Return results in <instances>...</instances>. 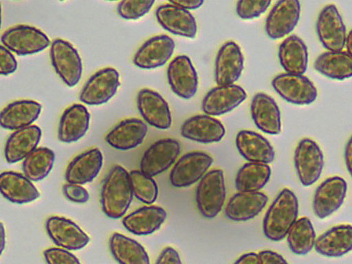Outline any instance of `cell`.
<instances>
[{
  "label": "cell",
  "mask_w": 352,
  "mask_h": 264,
  "mask_svg": "<svg viewBox=\"0 0 352 264\" xmlns=\"http://www.w3.org/2000/svg\"><path fill=\"white\" fill-rule=\"evenodd\" d=\"M298 199L289 188H283L268 208L263 219V230L270 241H280L285 238L297 221Z\"/></svg>",
  "instance_id": "obj_1"
},
{
  "label": "cell",
  "mask_w": 352,
  "mask_h": 264,
  "mask_svg": "<svg viewBox=\"0 0 352 264\" xmlns=\"http://www.w3.org/2000/svg\"><path fill=\"white\" fill-rule=\"evenodd\" d=\"M133 197L129 173L121 166L115 165L107 175L101 190L103 212L111 219L123 217Z\"/></svg>",
  "instance_id": "obj_2"
},
{
  "label": "cell",
  "mask_w": 352,
  "mask_h": 264,
  "mask_svg": "<svg viewBox=\"0 0 352 264\" xmlns=\"http://www.w3.org/2000/svg\"><path fill=\"white\" fill-rule=\"evenodd\" d=\"M226 196L223 171L221 169L208 171L196 188L195 200L199 212L205 218H214L221 212Z\"/></svg>",
  "instance_id": "obj_3"
},
{
  "label": "cell",
  "mask_w": 352,
  "mask_h": 264,
  "mask_svg": "<svg viewBox=\"0 0 352 264\" xmlns=\"http://www.w3.org/2000/svg\"><path fill=\"white\" fill-rule=\"evenodd\" d=\"M294 164L300 184L304 186L313 185L320 177L324 165L320 146L311 138L301 139L294 151Z\"/></svg>",
  "instance_id": "obj_4"
},
{
  "label": "cell",
  "mask_w": 352,
  "mask_h": 264,
  "mask_svg": "<svg viewBox=\"0 0 352 264\" xmlns=\"http://www.w3.org/2000/svg\"><path fill=\"white\" fill-rule=\"evenodd\" d=\"M52 65L60 79L69 87L76 85L80 80L82 64L80 56L69 42L57 38L50 45Z\"/></svg>",
  "instance_id": "obj_5"
},
{
  "label": "cell",
  "mask_w": 352,
  "mask_h": 264,
  "mask_svg": "<svg viewBox=\"0 0 352 264\" xmlns=\"http://www.w3.org/2000/svg\"><path fill=\"white\" fill-rule=\"evenodd\" d=\"M2 45L19 56L36 54L50 44L47 36L40 30L30 25H19L6 30L1 35Z\"/></svg>",
  "instance_id": "obj_6"
},
{
  "label": "cell",
  "mask_w": 352,
  "mask_h": 264,
  "mask_svg": "<svg viewBox=\"0 0 352 264\" xmlns=\"http://www.w3.org/2000/svg\"><path fill=\"white\" fill-rule=\"evenodd\" d=\"M316 29L318 40L327 51L344 49L347 34L342 15L335 4H327L322 8Z\"/></svg>",
  "instance_id": "obj_7"
},
{
  "label": "cell",
  "mask_w": 352,
  "mask_h": 264,
  "mask_svg": "<svg viewBox=\"0 0 352 264\" xmlns=\"http://www.w3.org/2000/svg\"><path fill=\"white\" fill-rule=\"evenodd\" d=\"M272 86L283 99L297 105L310 104L318 97L316 87L304 74H278L273 78Z\"/></svg>",
  "instance_id": "obj_8"
},
{
  "label": "cell",
  "mask_w": 352,
  "mask_h": 264,
  "mask_svg": "<svg viewBox=\"0 0 352 264\" xmlns=\"http://www.w3.org/2000/svg\"><path fill=\"white\" fill-rule=\"evenodd\" d=\"M347 191L344 178L333 175L323 180L316 188L312 199L315 216L326 219L336 212L343 204Z\"/></svg>",
  "instance_id": "obj_9"
},
{
  "label": "cell",
  "mask_w": 352,
  "mask_h": 264,
  "mask_svg": "<svg viewBox=\"0 0 352 264\" xmlns=\"http://www.w3.org/2000/svg\"><path fill=\"white\" fill-rule=\"evenodd\" d=\"M212 162V157L205 152L187 153L175 163L169 175L170 182L176 188L188 187L206 174Z\"/></svg>",
  "instance_id": "obj_10"
},
{
  "label": "cell",
  "mask_w": 352,
  "mask_h": 264,
  "mask_svg": "<svg viewBox=\"0 0 352 264\" xmlns=\"http://www.w3.org/2000/svg\"><path fill=\"white\" fill-rule=\"evenodd\" d=\"M120 85L118 72L106 67L94 74L85 83L80 100L88 105H100L107 102L116 94Z\"/></svg>",
  "instance_id": "obj_11"
},
{
  "label": "cell",
  "mask_w": 352,
  "mask_h": 264,
  "mask_svg": "<svg viewBox=\"0 0 352 264\" xmlns=\"http://www.w3.org/2000/svg\"><path fill=\"white\" fill-rule=\"evenodd\" d=\"M180 151V144L176 140H160L144 153L140 161V170L151 177L157 175L176 162Z\"/></svg>",
  "instance_id": "obj_12"
},
{
  "label": "cell",
  "mask_w": 352,
  "mask_h": 264,
  "mask_svg": "<svg viewBox=\"0 0 352 264\" xmlns=\"http://www.w3.org/2000/svg\"><path fill=\"white\" fill-rule=\"evenodd\" d=\"M300 3L296 0L277 1L270 11L265 25L267 35L279 39L291 33L300 16Z\"/></svg>",
  "instance_id": "obj_13"
},
{
  "label": "cell",
  "mask_w": 352,
  "mask_h": 264,
  "mask_svg": "<svg viewBox=\"0 0 352 264\" xmlns=\"http://www.w3.org/2000/svg\"><path fill=\"white\" fill-rule=\"evenodd\" d=\"M49 237L59 248L78 250L89 242V236L72 220L58 216L49 217L45 222Z\"/></svg>",
  "instance_id": "obj_14"
},
{
  "label": "cell",
  "mask_w": 352,
  "mask_h": 264,
  "mask_svg": "<svg viewBox=\"0 0 352 264\" xmlns=\"http://www.w3.org/2000/svg\"><path fill=\"white\" fill-rule=\"evenodd\" d=\"M167 79L173 92L188 100L197 93L198 76L190 58L186 55L176 56L168 65Z\"/></svg>",
  "instance_id": "obj_15"
},
{
  "label": "cell",
  "mask_w": 352,
  "mask_h": 264,
  "mask_svg": "<svg viewBox=\"0 0 352 264\" xmlns=\"http://www.w3.org/2000/svg\"><path fill=\"white\" fill-rule=\"evenodd\" d=\"M217 85H232L240 78L244 68V56L239 45L228 41L219 50L214 65Z\"/></svg>",
  "instance_id": "obj_16"
},
{
  "label": "cell",
  "mask_w": 352,
  "mask_h": 264,
  "mask_svg": "<svg viewBox=\"0 0 352 264\" xmlns=\"http://www.w3.org/2000/svg\"><path fill=\"white\" fill-rule=\"evenodd\" d=\"M246 98L245 91L239 85H217L206 94L201 109L206 115L218 116L231 111Z\"/></svg>",
  "instance_id": "obj_17"
},
{
  "label": "cell",
  "mask_w": 352,
  "mask_h": 264,
  "mask_svg": "<svg viewBox=\"0 0 352 264\" xmlns=\"http://www.w3.org/2000/svg\"><path fill=\"white\" fill-rule=\"evenodd\" d=\"M175 47L174 41L168 35L151 37L137 50L133 58V64L146 69L162 67L171 58Z\"/></svg>",
  "instance_id": "obj_18"
},
{
  "label": "cell",
  "mask_w": 352,
  "mask_h": 264,
  "mask_svg": "<svg viewBox=\"0 0 352 264\" xmlns=\"http://www.w3.org/2000/svg\"><path fill=\"white\" fill-rule=\"evenodd\" d=\"M137 106L143 119L152 126L160 129L170 127L168 104L159 93L147 88L141 89L137 96Z\"/></svg>",
  "instance_id": "obj_19"
},
{
  "label": "cell",
  "mask_w": 352,
  "mask_h": 264,
  "mask_svg": "<svg viewBox=\"0 0 352 264\" xmlns=\"http://www.w3.org/2000/svg\"><path fill=\"white\" fill-rule=\"evenodd\" d=\"M155 16L159 24L173 34L190 38L197 34L196 20L188 10L168 2L157 8Z\"/></svg>",
  "instance_id": "obj_20"
},
{
  "label": "cell",
  "mask_w": 352,
  "mask_h": 264,
  "mask_svg": "<svg viewBox=\"0 0 352 264\" xmlns=\"http://www.w3.org/2000/svg\"><path fill=\"white\" fill-rule=\"evenodd\" d=\"M180 134L188 140L210 144L221 141L226 134V129L219 120L210 116L196 115L183 122Z\"/></svg>",
  "instance_id": "obj_21"
},
{
  "label": "cell",
  "mask_w": 352,
  "mask_h": 264,
  "mask_svg": "<svg viewBox=\"0 0 352 264\" xmlns=\"http://www.w3.org/2000/svg\"><path fill=\"white\" fill-rule=\"evenodd\" d=\"M318 254L338 258L352 251V225H336L317 236L314 247Z\"/></svg>",
  "instance_id": "obj_22"
},
{
  "label": "cell",
  "mask_w": 352,
  "mask_h": 264,
  "mask_svg": "<svg viewBox=\"0 0 352 264\" xmlns=\"http://www.w3.org/2000/svg\"><path fill=\"white\" fill-rule=\"evenodd\" d=\"M252 118L257 128L263 132L277 135L281 131V117L276 101L265 93H257L250 104Z\"/></svg>",
  "instance_id": "obj_23"
},
{
  "label": "cell",
  "mask_w": 352,
  "mask_h": 264,
  "mask_svg": "<svg viewBox=\"0 0 352 264\" xmlns=\"http://www.w3.org/2000/svg\"><path fill=\"white\" fill-rule=\"evenodd\" d=\"M267 202L268 197L260 191L238 192L229 199L225 214L234 221H248L256 217Z\"/></svg>",
  "instance_id": "obj_24"
},
{
  "label": "cell",
  "mask_w": 352,
  "mask_h": 264,
  "mask_svg": "<svg viewBox=\"0 0 352 264\" xmlns=\"http://www.w3.org/2000/svg\"><path fill=\"white\" fill-rule=\"evenodd\" d=\"M103 164V155L97 148L87 150L68 164L65 170L67 183L83 185L93 181L100 173Z\"/></svg>",
  "instance_id": "obj_25"
},
{
  "label": "cell",
  "mask_w": 352,
  "mask_h": 264,
  "mask_svg": "<svg viewBox=\"0 0 352 264\" xmlns=\"http://www.w3.org/2000/svg\"><path fill=\"white\" fill-rule=\"evenodd\" d=\"M147 131V126L142 120L128 118L116 125L107 134L105 140L117 150H131L142 144Z\"/></svg>",
  "instance_id": "obj_26"
},
{
  "label": "cell",
  "mask_w": 352,
  "mask_h": 264,
  "mask_svg": "<svg viewBox=\"0 0 352 264\" xmlns=\"http://www.w3.org/2000/svg\"><path fill=\"white\" fill-rule=\"evenodd\" d=\"M41 135V129L34 124L14 131L5 144L4 157L6 162L14 164L24 160L37 148Z\"/></svg>",
  "instance_id": "obj_27"
},
{
  "label": "cell",
  "mask_w": 352,
  "mask_h": 264,
  "mask_svg": "<svg viewBox=\"0 0 352 264\" xmlns=\"http://www.w3.org/2000/svg\"><path fill=\"white\" fill-rule=\"evenodd\" d=\"M235 142L238 151L249 162L268 164L274 160L273 146L259 133L249 130L240 131Z\"/></svg>",
  "instance_id": "obj_28"
},
{
  "label": "cell",
  "mask_w": 352,
  "mask_h": 264,
  "mask_svg": "<svg viewBox=\"0 0 352 264\" xmlns=\"http://www.w3.org/2000/svg\"><path fill=\"white\" fill-rule=\"evenodd\" d=\"M41 104L32 100H21L8 104L0 113V124L8 130L30 126L38 119Z\"/></svg>",
  "instance_id": "obj_29"
},
{
  "label": "cell",
  "mask_w": 352,
  "mask_h": 264,
  "mask_svg": "<svg viewBox=\"0 0 352 264\" xmlns=\"http://www.w3.org/2000/svg\"><path fill=\"white\" fill-rule=\"evenodd\" d=\"M90 113L81 104H74L63 113L58 124V138L64 143H72L82 138L89 126Z\"/></svg>",
  "instance_id": "obj_30"
},
{
  "label": "cell",
  "mask_w": 352,
  "mask_h": 264,
  "mask_svg": "<svg viewBox=\"0 0 352 264\" xmlns=\"http://www.w3.org/2000/svg\"><path fill=\"white\" fill-rule=\"evenodd\" d=\"M167 217L165 210L158 206L141 207L125 216L123 226L135 235L151 234L162 226Z\"/></svg>",
  "instance_id": "obj_31"
},
{
  "label": "cell",
  "mask_w": 352,
  "mask_h": 264,
  "mask_svg": "<svg viewBox=\"0 0 352 264\" xmlns=\"http://www.w3.org/2000/svg\"><path fill=\"white\" fill-rule=\"evenodd\" d=\"M0 190L6 199L18 204L32 202L40 196L39 191L30 179L14 171L1 173Z\"/></svg>",
  "instance_id": "obj_32"
},
{
  "label": "cell",
  "mask_w": 352,
  "mask_h": 264,
  "mask_svg": "<svg viewBox=\"0 0 352 264\" xmlns=\"http://www.w3.org/2000/svg\"><path fill=\"white\" fill-rule=\"evenodd\" d=\"M279 62L286 73L304 74L308 65V50L303 40L297 35L286 37L278 47Z\"/></svg>",
  "instance_id": "obj_33"
},
{
  "label": "cell",
  "mask_w": 352,
  "mask_h": 264,
  "mask_svg": "<svg viewBox=\"0 0 352 264\" xmlns=\"http://www.w3.org/2000/svg\"><path fill=\"white\" fill-rule=\"evenodd\" d=\"M314 67L329 78L346 80L352 77V57L346 51L327 50L316 58Z\"/></svg>",
  "instance_id": "obj_34"
},
{
  "label": "cell",
  "mask_w": 352,
  "mask_h": 264,
  "mask_svg": "<svg viewBox=\"0 0 352 264\" xmlns=\"http://www.w3.org/2000/svg\"><path fill=\"white\" fill-rule=\"evenodd\" d=\"M109 249L119 264H150L144 248L136 240L115 232L109 239Z\"/></svg>",
  "instance_id": "obj_35"
},
{
  "label": "cell",
  "mask_w": 352,
  "mask_h": 264,
  "mask_svg": "<svg viewBox=\"0 0 352 264\" xmlns=\"http://www.w3.org/2000/svg\"><path fill=\"white\" fill-rule=\"evenodd\" d=\"M271 168L268 164L248 162L237 172L235 186L239 192H258L269 182Z\"/></svg>",
  "instance_id": "obj_36"
},
{
  "label": "cell",
  "mask_w": 352,
  "mask_h": 264,
  "mask_svg": "<svg viewBox=\"0 0 352 264\" xmlns=\"http://www.w3.org/2000/svg\"><path fill=\"white\" fill-rule=\"evenodd\" d=\"M290 250L296 255H306L315 247L317 236L311 220L298 218L287 235Z\"/></svg>",
  "instance_id": "obj_37"
},
{
  "label": "cell",
  "mask_w": 352,
  "mask_h": 264,
  "mask_svg": "<svg viewBox=\"0 0 352 264\" xmlns=\"http://www.w3.org/2000/svg\"><path fill=\"white\" fill-rule=\"evenodd\" d=\"M55 154L47 147H38L23 162L22 170L32 182H38L45 178L53 168Z\"/></svg>",
  "instance_id": "obj_38"
},
{
  "label": "cell",
  "mask_w": 352,
  "mask_h": 264,
  "mask_svg": "<svg viewBox=\"0 0 352 264\" xmlns=\"http://www.w3.org/2000/svg\"><path fill=\"white\" fill-rule=\"evenodd\" d=\"M129 175L133 195L144 204H153L157 198L158 187L153 177L138 170H131Z\"/></svg>",
  "instance_id": "obj_39"
},
{
  "label": "cell",
  "mask_w": 352,
  "mask_h": 264,
  "mask_svg": "<svg viewBox=\"0 0 352 264\" xmlns=\"http://www.w3.org/2000/svg\"><path fill=\"white\" fill-rule=\"evenodd\" d=\"M154 3V1L123 0L118 3L117 12L123 19H138L148 13Z\"/></svg>",
  "instance_id": "obj_40"
},
{
  "label": "cell",
  "mask_w": 352,
  "mask_h": 264,
  "mask_svg": "<svg viewBox=\"0 0 352 264\" xmlns=\"http://www.w3.org/2000/svg\"><path fill=\"white\" fill-rule=\"evenodd\" d=\"M271 1H239L236 6L237 15L243 19H252L263 14L270 6Z\"/></svg>",
  "instance_id": "obj_41"
},
{
  "label": "cell",
  "mask_w": 352,
  "mask_h": 264,
  "mask_svg": "<svg viewBox=\"0 0 352 264\" xmlns=\"http://www.w3.org/2000/svg\"><path fill=\"white\" fill-rule=\"evenodd\" d=\"M47 264H81L69 250L60 248H50L43 252Z\"/></svg>",
  "instance_id": "obj_42"
},
{
  "label": "cell",
  "mask_w": 352,
  "mask_h": 264,
  "mask_svg": "<svg viewBox=\"0 0 352 264\" xmlns=\"http://www.w3.org/2000/svg\"><path fill=\"white\" fill-rule=\"evenodd\" d=\"M63 193L68 200L77 204L85 203L89 199L88 191L80 184L71 183L64 184Z\"/></svg>",
  "instance_id": "obj_43"
},
{
  "label": "cell",
  "mask_w": 352,
  "mask_h": 264,
  "mask_svg": "<svg viewBox=\"0 0 352 264\" xmlns=\"http://www.w3.org/2000/svg\"><path fill=\"white\" fill-rule=\"evenodd\" d=\"M0 73L8 76L17 69V62L12 52L3 45L0 47Z\"/></svg>",
  "instance_id": "obj_44"
},
{
  "label": "cell",
  "mask_w": 352,
  "mask_h": 264,
  "mask_svg": "<svg viewBox=\"0 0 352 264\" xmlns=\"http://www.w3.org/2000/svg\"><path fill=\"white\" fill-rule=\"evenodd\" d=\"M155 264H182L178 252L172 247H166L160 254Z\"/></svg>",
  "instance_id": "obj_45"
},
{
  "label": "cell",
  "mask_w": 352,
  "mask_h": 264,
  "mask_svg": "<svg viewBox=\"0 0 352 264\" xmlns=\"http://www.w3.org/2000/svg\"><path fill=\"white\" fill-rule=\"evenodd\" d=\"M261 264H289L280 254L272 250H263L258 253Z\"/></svg>",
  "instance_id": "obj_46"
},
{
  "label": "cell",
  "mask_w": 352,
  "mask_h": 264,
  "mask_svg": "<svg viewBox=\"0 0 352 264\" xmlns=\"http://www.w3.org/2000/svg\"><path fill=\"white\" fill-rule=\"evenodd\" d=\"M169 3L179 6L186 10H195L200 8L204 3V1L201 0H173L170 1Z\"/></svg>",
  "instance_id": "obj_47"
},
{
  "label": "cell",
  "mask_w": 352,
  "mask_h": 264,
  "mask_svg": "<svg viewBox=\"0 0 352 264\" xmlns=\"http://www.w3.org/2000/svg\"><path fill=\"white\" fill-rule=\"evenodd\" d=\"M234 264H261L258 254L247 252L241 255Z\"/></svg>",
  "instance_id": "obj_48"
},
{
  "label": "cell",
  "mask_w": 352,
  "mask_h": 264,
  "mask_svg": "<svg viewBox=\"0 0 352 264\" xmlns=\"http://www.w3.org/2000/svg\"><path fill=\"white\" fill-rule=\"evenodd\" d=\"M346 168L352 177V136L347 141L344 153Z\"/></svg>",
  "instance_id": "obj_49"
},
{
  "label": "cell",
  "mask_w": 352,
  "mask_h": 264,
  "mask_svg": "<svg viewBox=\"0 0 352 264\" xmlns=\"http://www.w3.org/2000/svg\"><path fill=\"white\" fill-rule=\"evenodd\" d=\"M344 47L346 52L352 57V30L347 33Z\"/></svg>",
  "instance_id": "obj_50"
},
{
  "label": "cell",
  "mask_w": 352,
  "mask_h": 264,
  "mask_svg": "<svg viewBox=\"0 0 352 264\" xmlns=\"http://www.w3.org/2000/svg\"><path fill=\"white\" fill-rule=\"evenodd\" d=\"M6 245V231L3 224L1 223V253L3 252Z\"/></svg>",
  "instance_id": "obj_51"
}]
</instances>
